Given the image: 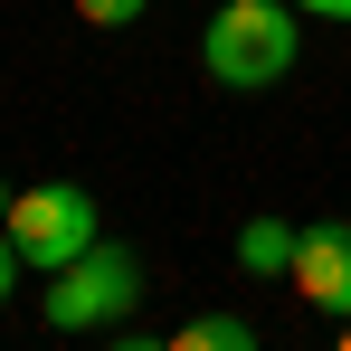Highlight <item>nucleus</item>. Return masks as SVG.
<instances>
[{
  "instance_id": "f257e3e1",
  "label": "nucleus",
  "mask_w": 351,
  "mask_h": 351,
  "mask_svg": "<svg viewBox=\"0 0 351 351\" xmlns=\"http://www.w3.org/2000/svg\"><path fill=\"white\" fill-rule=\"evenodd\" d=\"M294 58H304V10H294V0H219L209 29H199V66H209V86H228V95L285 86Z\"/></svg>"
},
{
  "instance_id": "f03ea898",
  "label": "nucleus",
  "mask_w": 351,
  "mask_h": 351,
  "mask_svg": "<svg viewBox=\"0 0 351 351\" xmlns=\"http://www.w3.org/2000/svg\"><path fill=\"white\" fill-rule=\"evenodd\" d=\"M133 304H143V256L123 237H95L86 256H66L58 285L38 294L48 332H105V323H133Z\"/></svg>"
},
{
  "instance_id": "7ed1b4c3",
  "label": "nucleus",
  "mask_w": 351,
  "mask_h": 351,
  "mask_svg": "<svg viewBox=\"0 0 351 351\" xmlns=\"http://www.w3.org/2000/svg\"><path fill=\"white\" fill-rule=\"evenodd\" d=\"M0 228L19 237L29 276H58L66 256H86V247L105 237V209H95V190H76V180H38V190H19V199H10V219H0Z\"/></svg>"
},
{
  "instance_id": "20e7f679",
  "label": "nucleus",
  "mask_w": 351,
  "mask_h": 351,
  "mask_svg": "<svg viewBox=\"0 0 351 351\" xmlns=\"http://www.w3.org/2000/svg\"><path fill=\"white\" fill-rule=\"evenodd\" d=\"M285 285L313 304V313H351V219H323V228L294 237V266Z\"/></svg>"
},
{
  "instance_id": "39448f33",
  "label": "nucleus",
  "mask_w": 351,
  "mask_h": 351,
  "mask_svg": "<svg viewBox=\"0 0 351 351\" xmlns=\"http://www.w3.org/2000/svg\"><path fill=\"white\" fill-rule=\"evenodd\" d=\"M294 237H304V228H285V219H247V228H237V266H247V276H285Z\"/></svg>"
},
{
  "instance_id": "423d86ee",
  "label": "nucleus",
  "mask_w": 351,
  "mask_h": 351,
  "mask_svg": "<svg viewBox=\"0 0 351 351\" xmlns=\"http://www.w3.org/2000/svg\"><path fill=\"white\" fill-rule=\"evenodd\" d=\"M171 351H256V323L247 313H199V323H180Z\"/></svg>"
},
{
  "instance_id": "0eeeda50",
  "label": "nucleus",
  "mask_w": 351,
  "mask_h": 351,
  "mask_svg": "<svg viewBox=\"0 0 351 351\" xmlns=\"http://www.w3.org/2000/svg\"><path fill=\"white\" fill-rule=\"evenodd\" d=\"M152 0H76V19H95V29H133Z\"/></svg>"
},
{
  "instance_id": "6e6552de",
  "label": "nucleus",
  "mask_w": 351,
  "mask_h": 351,
  "mask_svg": "<svg viewBox=\"0 0 351 351\" xmlns=\"http://www.w3.org/2000/svg\"><path fill=\"white\" fill-rule=\"evenodd\" d=\"M19 276H29V256H19V237L0 228V304H10V294H19Z\"/></svg>"
},
{
  "instance_id": "1a4fd4ad",
  "label": "nucleus",
  "mask_w": 351,
  "mask_h": 351,
  "mask_svg": "<svg viewBox=\"0 0 351 351\" xmlns=\"http://www.w3.org/2000/svg\"><path fill=\"white\" fill-rule=\"evenodd\" d=\"M304 19H332V29H351V0H294Z\"/></svg>"
},
{
  "instance_id": "9d476101",
  "label": "nucleus",
  "mask_w": 351,
  "mask_h": 351,
  "mask_svg": "<svg viewBox=\"0 0 351 351\" xmlns=\"http://www.w3.org/2000/svg\"><path fill=\"white\" fill-rule=\"evenodd\" d=\"M10 199H19V190H10V180H0V219H10Z\"/></svg>"
}]
</instances>
